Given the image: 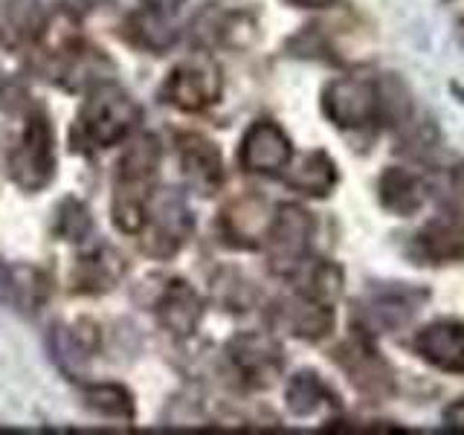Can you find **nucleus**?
Wrapping results in <instances>:
<instances>
[{
  "mask_svg": "<svg viewBox=\"0 0 464 435\" xmlns=\"http://www.w3.org/2000/svg\"><path fill=\"white\" fill-rule=\"evenodd\" d=\"M140 122V105L125 87L120 84H99L87 93L84 105L72 125L70 142L79 151H102L108 145L125 140Z\"/></svg>",
  "mask_w": 464,
  "mask_h": 435,
  "instance_id": "nucleus-1",
  "label": "nucleus"
},
{
  "mask_svg": "<svg viewBox=\"0 0 464 435\" xmlns=\"http://www.w3.org/2000/svg\"><path fill=\"white\" fill-rule=\"evenodd\" d=\"M157 163H160V142L154 134H142L128 145L120 166H116L113 178V224L122 232L137 236L142 232L145 212H149L151 200V186L157 178Z\"/></svg>",
  "mask_w": 464,
  "mask_h": 435,
  "instance_id": "nucleus-2",
  "label": "nucleus"
},
{
  "mask_svg": "<svg viewBox=\"0 0 464 435\" xmlns=\"http://www.w3.org/2000/svg\"><path fill=\"white\" fill-rule=\"evenodd\" d=\"M430 302V290L412 282H377L357 302V328L366 334H392L406 325L424 311Z\"/></svg>",
  "mask_w": 464,
  "mask_h": 435,
  "instance_id": "nucleus-3",
  "label": "nucleus"
},
{
  "mask_svg": "<svg viewBox=\"0 0 464 435\" xmlns=\"http://www.w3.org/2000/svg\"><path fill=\"white\" fill-rule=\"evenodd\" d=\"M323 113L340 130H369L383 125L381 79L337 76L323 87Z\"/></svg>",
  "mask_w": 464,
  "mask_h": 435,
  "instance_id": "nucleus-4",
  "label": "nucleus"
},
{
  "mask_svg": "<svg viewBox=\"0 0 464 435\" xmlns=\"http://www.w3.org/2000/svg\"><path fill=\"white\" fill-rule=\"evenodd\" d=\"M334 362L352 381V386L372 401H383L395 392V369L374 345V337L366 331H354L345 343L334 348Z\"/></svg>",
  "mask_w": 464,
  "mask_h": 435,
  "instance_id": "nucleus-5",
  "label": "nucleus"
},
{
  "mask_svg": "<svg viewBox=\"0 0 464 435\" xmlns=\"http://www.w3.org/2000/svg\"><path fill=\"white\" fill-rule=\"evenodd\" d=\"M314 229H316L314 215L304 207H299V203H282V207L273 212L267 236H265L273 273L290 276L311 256Z\"/></svg>",
  "mask_w": 464,
  "mask_h": 435,
  "instance_id": "nucleus-6",
  "label": "nucleus"
},
{
  "mask_svg": "<svg viewBox=\"0 0 464 435\" xmlns=\"http://www.w3.org/2000/svg\"><path fill=\"white\" fill-rule=\"evenodd\" d=\"M221 91H224L221 67L207 55H195L186 58V62H180L169 72L163 87H160V99L178 111L198 113L215 105L221 99Z\"/></svg>",
  "mask_w": 464,
  "mask_h": 435,
  "instance_id": "nucleus-7",
  "label": "nucleus"
},
{
  "mask_svg": "<svg viewBox=\"0 0 464 435\" xmlns=\"http://www.w3.org/2000/svg\"><path fill=\"white\" fill-rule=\"evenodd\" d=\"M9 174L24 192H38L55 174V140L47 116L33 113L9 154Z\"/></svg>",
  "mask_w": 464,
  "mask_h": 435,
  "instance_id": "nucleus-8",
  "label": "nucleus"
},
{
  "mask_svg": "<svg viewBox=\"0 0 464 435\" xmlns=\"http://www.w3.org/2000/svg\"><path fill=\"white\" fill-rule=\"evenodd\" d=\"M142 229V250L149 256L171 258L174 253H180L188 232H192V212H188L183 195H178L174 188H163V192L151 195Z\"/></svg>",
  "mask_w": 464,
  "mask_h": 435,
  "instance_id": "nucleus-9",
  "label": "nucleus"
},
{
  "mask_svg": "<svg viewBox=\"0 0 464 435\" xmlns=\"http://www.w3.org/2000/svg\"><path fill=\"white\" fill-rule=\"evenodd\" d=\"M412 352L444 374H464V323L461 319H432L412 337Z\"/></svg>",
  "mask_w": 464,
  "mask_h": 435,
  "instance_id": "nucleus-10",
  "label": "nucleus"
},
{
  "mask_svg": "<svg viewBox=\"0 0 464 435\" xmlns=\"http://www.w3.org/2000/svg\"><path fill=\"white\" fill-rule=\"evenodd\" d=\"M238 160L253 174H282L294 160V142L279 122L258 120L246 128Z\"/></svg>",
  "mask_w": 464,
  "mask_h": 435,
  "instance_id": "nucleus-11",
  "label": "nucleus"
},
{
  "mask_svg": "<svg viewBox=\"0 0 464 435\" xmlns=\"http://www.w3.org/2000/svg\"><path fill=\"white\" fill-rule=\"evenodd\" d=\"M227 354L232 360L236 372L253 386H267L273 383V377L282 372V345L276 343L270 334L261 331H246L232 337L227 345Z\"/></svg>",
  "mask_w": 464,
  "mask_h": 435,
  "instance_id": "nucleus-12",
  "label": "nucleus"
},
{
  "mask_svg": "<svg viewBox=\"0 0 464 435\" xmlns=\"http://www.w3.org/2000/svg\"><path fill=\"white\" fill-rule=\"evenodd\" d=\"M415 265H456L464 261V221L456 215L432 218L412 236Z\"/></svg>",
  "mask_w": 464,
  "mask_h": 435,
  "instance_id": "nucleus-13",
  "label": "nucleus"
},
{
  "mask_svg": "<svg viewBox=\"0 0 464 435\" xmlns=\"http://www.w3.org/2000/svg\"><path fill=\"white\" fill-rule=\"evenodd\" d=\"M180 169L186 183L198 188L200 195H215L227 180L224 157L218 151V145L200 134L180 137Z\"/></svg>",
  "mask_w": 464,
  "mask_h": 435,
  "instance_id": "nucleus-14",
  "label": "nucleus"
},
{
  "mask_svg": "<svg viewBox=\"0 0 464 435\" xmlns=\"http://www.w3.org/2000/svg\"><path fill=\"white\" fill-rule=\"evenodd\" d=\"M273 323L299 340H323L334 328V311L325 302H316L311 296L296 294L290 299L276 302Z\"/></svg>",
  "mask_w": 464,
  "mask_h": 435,
  "instance_id": "nucleus-15",
  "label": "nucleus"
},
{
  "mask_svg": "<svg viewBox=\"0 0 464 435\" xmlns=\"http://www.w3.org/2000/svg\"><path fill=\"white\" fill-rule=\"evenodd\" d=\"M430 198V186L418 171L406 166H389L383 169L381 180H377V200L389 215L412 218L424 209Z\"/></svg>",
  "mask_w": 464,
  "mask_h": 435,
  "instance_id": "nucleus-16",
  "label": "nucleus"
},
{
  "mask_svg": "<svg viewBox=\"0 0 464 435\" xmlns=\"http://www.w3.org/2000/svg\"><path fill=\"white\" fill-rule=\"evenodd\" d=\"M270 218L273 212L267 207V200H261L258 195H244L238 200H232L221 212V232L236 246H258L267 236Z\"/></svg>",
  "mask_w": 464,
  "mask_h": 435,
  "instance_id": "nucleus-17",
  "label": "nucleus"
},
{
  "mask_svg": "<svg viewBox=\"0 0 464 435\" xmlns=\"http://www.w3.org/2000/svg\"><path fill=\"white\" fill-rule=\"evenodd\" d=\"M285 183L294 188V192H299V195L328 198L334 192V186L340 183V171H337V163H334L328 151L316 149V151L302 154L296 163L290 160Z\"/></svg>",
  "mask_w": 464,
  "mask_h": 435,
  "instance_id": "nucleus-18",
  "label": "nucleus"
},
{
  "mask_svg": "<svg viewBox=\"0 0 464 435\" xmlns=\"http://www.w3.org/2000/svg\"><path fill=\"white\" fill-rule=\"evenodd\" d=\"M157 316L174 337H188L203 316L200 296L195 294V287L188 282L174 279L157 299Z\"/></svg>",
  "mask_w": 464,
  "mask_h": 435,
  "instance_id": "nucleus-19",
  "label": "nucleus"
},
{
  "mask_svg": "<svg viewBox=\"0 0 464 435\" xmlns=\"http://www.w3.org/2000/svg\"><path fill=\"white\" fill-rule=\"evenodd\" d=\"M125 258L111 250V246H99V250L87 253L76 261L72 270V290L79 294H105L113 290V285L122 279Z\"/></svg>",
  "mask_w": 464,
  "mask_h": 435,
  "instance_id": "nucleus-20",
  "label": "nucleus"
},
{
  "mask_svg": "<svg viewBox=\"0 0 464 435\" xmlns=\"http://www.w3.org/2000/svg\"><path fill=\"white\" fill-rule=\"evenodd\" d=\"M0 299H6L18 311H35L47 299V279L29 265H0Z\"/></svg>",
  "mask_w": 464,
  "mask_h": 435,
  "instance_id": "nucleus-21",
  "label": "nucleus"
},
{
  "mask_svg": "<svg viewBox=\"0 0 464 435\" xmlns=\"http://www.w3.org/2000/svg\"><path fill=\"white\" fill-rule=\"evenodd\" d=\"M285 403L296 418L316 415L319 410H325V406H340L331 386L311 369L296 372L294 377H290L287 389H285Z\"/></svg>",
  "mask_w": 464,
  "mask_h": 435,
  "instance_id": "nucleus-22",
  "label": "nucleus"
},
{
  "mask_svg": "<svg viewBox=\"0 0 464 435\" xmlns=\"http://www.w3.org/2000/svg\"><path fill=\"white\" fill-rule=\"evenodd\" d=\"M296 282V290L302 296H311L316 302L331 304L343 294V270L337 265H331L325 258H304L302 265L287 276Z\"/></svg>",
  "mask_w": 464,
  "mask_h": 435,
  "instance_id": "nucleus-23",
  "label": "nucleus"
},
{
  "mask_svg": "<svg viewBox=\"0 0 464 435\" xmlns=\"http://www.w3.org/2000/svg\"><path fill=\"white\" fill-rule=\"evenodd\" d=\"M99 345V334L91 323H76V325H58L53 331V348L58 360L64 362V369L72 372V362H84L93 357Z\"/></svg>",
  "mask_w": 464,
  "mask_h": 435,
  "instance_id": "nucleus-24",
  "label": "nucleus"
},
{
  "mask_svg": "<svg viewBox=\"0 0 464 435\" xmlns=\"http://www.w3.org/2000/svg\"><path fill=\"white\" fill-rule=\"evenodd\" d=\"M87 410H93L102 418L130 420L134 418V395L120 383H91L84 389Z\"/></svg>",
  "mask_w": 464,
  "mask_h": 435,
  "instance_id": "nucleus-25",
  "label": "nucleus"
},
{
  "mask_svg": "<svg viewBox=\"0 0 464 435\" xmlns=\"http://www.w3.org/2000/svg\"><path fill=\"white\" fill-rule=\"evenodd\" d=\"M128 29H130V38H134L140 47H149V50H166L169 44L178 38L174 33V26L169 21H160V18H151V14L145 12H137L134 18L128 21Z\"/></svg>",
  "mask_w": 464,
  "mask_h": 435,
  "instance_id": "nucleus-26",
  "label": "nucleus"
},
{
  "mask_svg": "<svg viewBox=\"0 0 464 435\" xmlns=\"http://www.w3.org/2000/svg\"><path fill=\"white\" fill-rule=\"evenodd\" d=\"M6 29L12 33V41H24L29 35H38L41 14L35 9V0H12V4H9Z\"/></svg>",
  "mask_w": 464,
  "mask_h": 435,
  "instance_id": "nucleus-27",
  "label": "nucleus"
},
{
  "mask_svg": "<svg viewBox=\"0 0 464 435\" xmlns=\"http://www.w3.org/2000/svg\"><path fill=\"white\" fill-rule=\"evenodd\" d=\"M87 232H91V212L76 200H64V207H58V236L82 241Z\"/></svg>",
  "mask_w": 464,
  "mask_h": 435,
  "instance_id": "nucleus-28",
  "label": "nucleus"
},
{
  "mask_svg": "<svg viewBox=\"0 0 464 435\" xmlns=\"http://www.w3.org/2000/svg\"><path fill=\"white\" fill-rule=\"evenodd\" d=\"M447 207L450 215L464 221V163H456L447 171Z\"/></svg>",
  "mask_w": 464,
  "mask_h": 435,
  "instance_id": "nucleus-29",
  "label": "nucleus"
},
{
  "mask_svg": "<svg viewBox=\"0 0 464 435\" xmlns=\"http://www.w3.org/2000/svg\"><path fill=\"white\" fill-rule=\"evenodd\" d=\"M186 0H140V12L151 14V18H160V21H174L180 14Z\"/></svg>",
  "mask_w": 464,
  "mask_h": 435,
  "instance_id": "nucleus-30",
  "label": "nucleus"
},
{
  "mask_svg": "<svg viewBox=\"0 0 464 435\" xmlns=\"http://www.w3.org/2000/svg\"><path fill=\"white\" fill-rule=\"evenodd\" d=\"M444 427H450V430H464V398L453 401L444 410Z\"/></svg>",
  "mask_w": 464,
  "mask_h": 435,
  "instance_id": "nucleus-31",
  "label": "nucleus"
},
{
  "mask_svg": "<svg viewBox=\"0 0 464 435\" xmlns=\"http://www.w3.org/2000/svg\"><path fill=\"white\" fill-rule=\"evenodd\" d=\"M290 6H299V9H331L337 6L340 0H285Z\"/></svg>",
  "mask_w": 464,
  "mask_h": 435,
  "instance_id": "nucleus-32",
  "label": "nucleus"
}]
</instances>
